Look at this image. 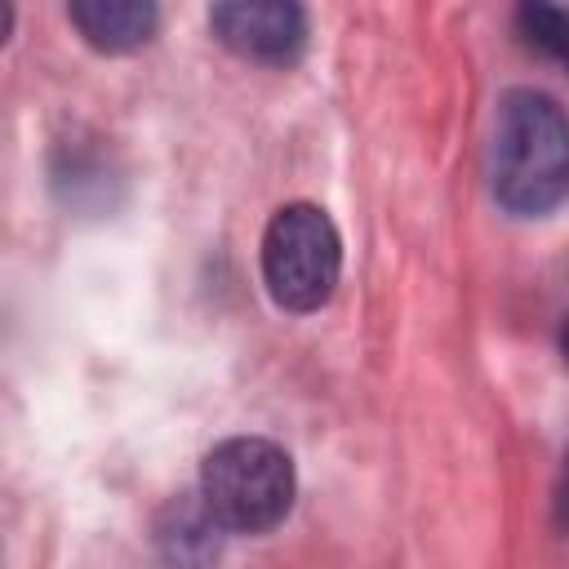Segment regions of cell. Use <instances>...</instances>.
Segmentation results:
<instances>
[{"instance_id": "5b68a950", "label": "cell", "mask_w": 569, "mask_h": 569, "mask_svg": "<svg viewBox=\"0 0 569 569\" xmlns=\"http://www.w3.org/2000/svg\"><path fill=\"white\" fill-rule=\"evenodd\" d=\"M67 18L98 53H133L156 36L160 0H67Z\"/></svg>"}, {"instance_id": "7a4b0ae2", "label": "cell", "mask_w": 569, "mask_h": 569, "mask_svg": "<svg viewBox=\"0 0 569 569\" xmlns=\"http://www.w3.org/2000/svg\"><path fill=\"white\" fill-rule=\"evenodd\" d=\"M298 493L293 458L262 436H231L204 453L200 498L227 533H267L276 529Z\"/></svg>"}, {"instance_id": "6da1fadb", "label": "cell", "mask_w": 569, "mask_h": 569, "mask_svg": "<svg viewBox=\"0 0 569 569\" xmlns=\"http://www.w3.org/2000/svg\"><path fill=\"white\" fill-rule=\"evenodd\" d=\"M489 187L511 218H547L569 196V116L551 93H502L493 116Z\"/></svg>"}, {"instance_id": "52a82bcc", "label": "cell", "mask_w": 569, "mask_h": 569, "mask_svg": "<svg viewBox=\"0 0 569 569\" xmlns=\"http://www.w3.org/2000/svg\"><path fill=\"white\" fill-rule=\"evenodd\" d=\"M560 520L569 525V467H565V485H560Z\"/></svg>"}, {"instance_id": "8992f818", "label": "cell", "mask_w": 569, "mask_h": 569, "mask_svg": "<svg viewBox=\"0 0 569 569\" xmlns=\"http://www.w3.org/2000/svg\"><path fill=\"white\" fill-rule=\"evenodd\" d=\"M516 22H520V36L547 53L551 62H560L569 71V9L556 4V0H520L516 4Z\"/></svg>"}, {"instance_id": "ba28073f", "label": "cell", "mask_w": 569, "mask_h": 569, "mask_svg": "<svg viewBox=\"0 0 569 569\" xmlns=\"http://www.w3.org/2000/svg\"><path fill=\"white\" fill-rule=\"evenodd\" d=\"M565 351H569V325H565Z\"/></svg>"}, {"instance_id": "3957f363", "label": "cell", "mask_w": 569, "mask_h": 569, "mask_svg": "<svg viewBox=\"0 0 569 569\" xmlns=\"http://www.w3.org/2000/svg\"><path fill=\"white\" fill-rule=\"evenodd\" d=\"M342 276V236L320 204L293 200L262 231V284L280 311H320Z\"/></svg>"}, {"instance_id": "277c9868", "label": "cell", "mask_w": 569, "mask_h": 569, "mask_svg": "<svg viewBox=\"0 0 569 569\" xmlns=\"http://www.w3.org/2000/svg\"><path fill=\"white\" fill-rule=\"evenodd\" d=\"M209 31L222 49L258 67H293L307 49L302 0H209Z\"/></svg>"}]
</instances>
